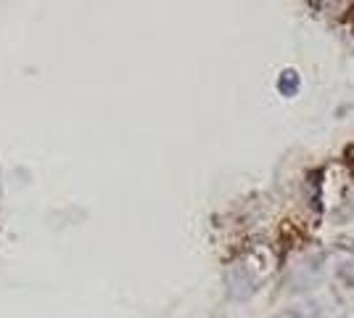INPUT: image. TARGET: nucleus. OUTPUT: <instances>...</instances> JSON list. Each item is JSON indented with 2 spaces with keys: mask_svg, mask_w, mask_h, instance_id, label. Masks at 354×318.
Listing matches in <instances>:
<instances>
[{
  "mask_svg": "<svg viewBox=\"0 0 354 318\" xmlns=\"http://www.w3.org/2000/svg\"><path fill=\"white\" fill-rule=\"evenodd\" d=\"M299 88H301V80H299V75H296L294 69H286V72H281L278 91H281L283 96H296V93H299Z\"/></svg>",
  "mask_w": 354,
  "mask_h": 318,
  "instance_id": "1",
  "label": "nucleus"
}]
</instances>
